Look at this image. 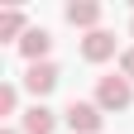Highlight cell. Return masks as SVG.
Returning a JSON list of instances; mask_svg holds the SVG:
<instances>
[{"mask_svg":"<svg viewBox=\"0 0 134 134\" xmlns=\"http://www.w3.org/2000/svg\"><path fill=\"white\" fill-rule=\"evenodd\" d=\"M96 105L100 110H129L134 105V81H125V77H100L96 81Z\"/></svg>","mask_w":134,"mask_h":134,"instance_id":"cell-1","label":"cell"},{"mask_svg":"<svg viewBox=\"0 0 134 134\" xmlns=\"http://www.w3.org/2000/svg\"><path fill=\"white\" fill-rule=\"evenodd\" d=\"M129 34H134V24H129Z\"/></svg>","mask_w":134,"mask_h":134,"instance_id":"cell-12","label":"cell"},{"mask_svg":"<svg viewBox=\"0 0 134 134\" xmlns=\"http://www.w3.org/2000/svg\"><path fill=\"white\" fill-rule=\"evenodd\" d=\"M14 34H19V38H24V14L19 10H5V14H0V38H14Z\"/></svg>","mask_w":134,"mask_h":134,"instance_id":"cell-8","label":"cell"},{"mask_svg":"<svg viewBox=\"0 0 134 134\" xmlns=\"http://www.w3.org/2000/svg\"><path fill=\"white\" fill-rule=\"evenodd\" d=\"M67 24L96 34L100 29V5H96V0H72V5H67Z\"/></svg>","mask_w":134,"mask_h":134,"instance_id":"cell-6","label":"cell"},{"mask_svg":"<svg viewBox=\"0 0 134 134\" xmlns=\"http://www.w3.org/2000/svg\"><path fill=\"white\" fill-rule=\"evenodd\" d=\"M48 48H53V34H48V29H29L19 38V53L29 62H48Z\"/></svg>","mask_w":134,"mask_h":134,"instance_id":"cell-7","label":"cell"},{"mask_svg":"<svg viewBox=\"0 0 134 134\" xmlns=\"http://www.w3.org/2000/svg\"><path fill=\"white\" fill-rule=\"evenodd\" d=\"M0 134H24V129H14V125H5V129H0Z\"/></svg>","mask_w":134,"mask_h":134,"instance_id":"cell-11","label":"cell"},{"mask_svg":"<svg viewBox=\"0 0 134 134\" xmlns=\"http://www.w3.org/2000/svg\"><path fill=\"white\" fill-rule=\"evenodd\" d=\"M19 129H24V134H53V129H58V115L48 110L43 100H34V105L19 115Z\"/></svg>","mask_w":134,"mask_h":134,"instance_id":"cell-4","label":"cell"},{"mask_svg":"<svg viewBox=\"0 0 134 134\" xmlns=\"http://www.w3.org/2000/svg\"><path fill=\"white\" fill-rule=\"evenodd\" d=\"M81 58H86V62H105V58H115V34H110V29L86 34V38H81Z\"/></svg>","mask_w":134,"mask_h":134,"instance_id":"cell-5","label":"cell"},{"mask_svg":"<svg viewBox=\"0 0 134 134\" xmlns=\"http://www.w3.org/2000/svg\"><path fill=\"white\" fill-rule=\"evenodd\" d=\"M100 115H105V110H100L96 100H72V105L62 110V120H67L72 134H96L100 129Z\"/></svg>","mask_w":134,"mask_h":134,"instance_id":"cell-2","label":"cell"},{"mask_svg":"<svg viewBox=\"0 0 134 134\" xmlns=\"http://www.w3.org/2000/svg\"><path fill=\"white\" fill-rule=\"evenodd\" d=\"M58 77H62V72H58V67H53V62H29V72H24V91L43 100L48 91H53V86H58Z\"/></svg>","mask_w":134,"mask_h":134,"instance_id":"cell-3","label":"cell"},{"mask_svg":"<svg viewBox=\"0 0 134 134\" xmlns=\"http://www.w3.org/2000/svg\"><path fill=\"white\" fill-rule=\"evenodd\" d=\"M120 77L134 81V48H125V53H120Z\"/></svg>","mask_w":134,"mask_h":134,"instance_id":"cell-10","label":"cell"},{"mask_svg":"<svg viewBox=\"0 0 134 134\" xmlns=\"http://www.w3.org/2000/svg\"><path fill=\"white\" fill-rule=\"evenodd\" d=\"M14 110H19V86L5 81V86H0V115H14Z\"/></svg>","mask_w":134,"mask_h":134,"instance_id":"cell-9","label":"cell"}]
</instances>
